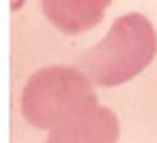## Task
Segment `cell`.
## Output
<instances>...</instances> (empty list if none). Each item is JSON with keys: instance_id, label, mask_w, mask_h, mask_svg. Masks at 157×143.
Listing matches in <instances>:
<instances>
[{"instance_id": "cell-2", "label": "cell", "mask_w": 157, "mask_h": 143, "mask_svg": "<svg viewBox=\"0 0 157 143\" xmlns=\"http://www.w3.org/2000/svg\"><path fill=\"white\" fill-rule=\"evenodd\" d=\"M97 105L98 99L90 78L82 70L67 65H50L34 72L21 93L23 118L42 131H55Z\"/></svg>"}, {"instance_id": "cell-4", "label": "cell", "mask_w": 157, "mask_h": 143, "mask_svg": "<svg viewBox=\"0 0 157 143\" xmlns=\"http://www.w3.org/2000/svg\"><path fill=\"white\" fill-rule=\"evenodd\" d=\"M113 0H40L42 13L63 34H82L97 27Z\"/></svg>"}, {"instance_id": "cell-3", "label": "cell", "mask_w": 157, "mask_h": 143, "mask_svg": "<svg viewBox=\"0 0 157 143\" xmlns=\"http://www.w3.org/2000/svg\"><path fill=\"white\" fill-rule=\"evenodd\" d=\"M120 120L107 107L97 105L80 118L63 124L48 135L44 143H117Z\"/></svg>"}, {"instance_id": "cell-1", "label": "cell", "mask_w": 157, "mask_h": 143, "mask_svg": "<svg viewBox=\"0 0 157 143\" xmlns=\"http://www.w3.org/2000/svg\"><path fill=\"white\" fill-rule=\"evenodd\" d=\"M155 53L153 23L140 13H128L117 17L105 38L82 55L80 70L101 86H117L151 65Z\"/></svg>"}]
</instances>
